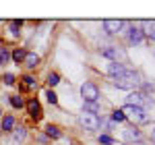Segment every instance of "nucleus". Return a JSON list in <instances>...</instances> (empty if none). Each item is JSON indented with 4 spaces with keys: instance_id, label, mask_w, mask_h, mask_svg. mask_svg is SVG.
I'll return each mask as SVG.
<instances>
[{
    "instance_id": "f257e3e1",
    "label": "nucleus",
    "mask_w": 155,
    "mask_h": 145,
    "mask_svg": "<svg viewBox=\"0 0 155 145\" xmlns=\"http://www.w3.org/2000/svg\"><path fill=\"white\" fill-rule=\"evenodd\" d=\"M139 75L132 71H126L124 75H120V77H116L114 79V85L118 87V89H134L137 85H139Z\"/></svg>"
},
{
    "instance_id": "f03ea898",
    "label": "nucleus",
    "mask_w": 155,
    "mask_h": 145,
    "mask_svg": "<svg viewBox=\"0 0 155 145\" xmlns=\"http://www.w3.org/2000/svg\"><path fill=\"white\" fill-rule=\"evenodd\" d=\"M122 114H124L126 118H130V120L134 122V126L147 120V112H145V108H137V106H124V108H122Z\"/></svg>"
},
{
    "instance_id": "7ed1b4c3",
    "label": "nucleus",
    "mask_w": 155,
    "mask_h": 145,
    "mask_svg": "<svg viewBox=\"0 0 155 145\" xmlns=\"http://www.w3.org/2000/svg\"><path fill=\"white\" fill-rule=\"evenodd\" d=\"M79 124L83 126L85 131H97L101 126V118L97 114H89V112H83L79 116Z\"/></svg>"
},
{
    "instance_id": "20e7f679",
    "label": "nucleus",
    "mask_w": 155,
    "mask_h": 145,
    "mask_svg": "<svg viewBox=\"0 0 155 145\" xmlns=\"http://www.w3.org/2000/svg\"><path fill=\"white\" fill-rule=\"evenodd\" d=\"M81 96H83V102H97V97H99V89H97L95 83L85 81V83L81 85Z\"/></svg>"
},
{
    "instance_id": "39448f33",
    "label": "nucleus",
    "mask_w": 155,
    "mask_h": 145,
    "mask_svg": "<svg viewBox=\"0 0 155 145\" xmlns=\"http://www.w3.org/2000/svg\"><path fill=\"white\" fill-rule=\"evenodd\" d=\"M101 56H104V58H110L112 62H118L120 58H124L126 54H124V50L116 48V46H110V48H104V50H101Z\"/></svg>"
},
{
    "instance_id": "423d86ee",
    "label": "nucleus",
    "mask_w": 155,
    "mask_h": 145,
    "mask_svg": "<svg viewBox=\"0 0 155 145\" xmlns=\"http://www.w3.org/2000/svg\"><path fill=\"white\" fill-rule=\"evenodd\" d=\"M25 106H27V112H29V116H31L33 120H39V118L44 116V112H41V106H39V102H37L35 97H31V99H29Z\"/></svg>"
},
{
    "instance_id": "0eeeda50",
    "label": "nucleus",
    "mask_w": 155,
    "mask_h": 145,
    "mask_svg": "<svg viewBox=\"0 0 155 145\" xmlns=\"http://www.w3.org/2000/svg\"><path fill=\"white\" fill-rule=\"evenodd\" d=\"M126 37H128V42H130V44H134V46H137V44H141V42H143V31H141V27H137V25L132 23L130 27H128V31H126Z\"/></svg>"
},
{
    "instance_id": "6e6552de",
    "label": "nucleus",
    "mask_w": 155,
    "mask_h": 145,
    "mask_svg": "<svg viewBox=\"0 0 155 145\" xmlns=\"http://www.w3.org/2000/svg\"><path fill=\"white\" fill-rule=\"evenodd\" d=\"M124 141H126V143L141 141V131H139V126H134V124L126 126V129H124Z\"/></svg>"
},
{
    "instance_id": "1a4fd4ad",
    "label": "nucleus",
    "mask_w": 155,
    "mask_h": 145,
    "mask_svg": "<svg viewBox=\"0 0 155 145\" xmlns=\"http://www.w3.org/2000/svg\"><path fill=\"white\" fill-rule=\"evenodd\" d=\"M122 27H124V21H120V19H107V21H104V29L107 33H118Z\"/></svg>"
},
{
    "instance_id": "9d476101",
    "label": "nucleus",
    "mask_w": 155,
    "mask_h": 145,
    "mask_svg": "<svg viewBox=\"0 0 155 145\" xmlns=\"http://www.w3.org/2000/svg\"><path fill=\"white\" fill-rule=\"evenodd\" d=\"M126 69H124V64H120V62H112V64H107V75L112 77V79H116L120 75H124Z\"/></svg>"
},
{
    "instance_id": "9b49d317",
    "label": "nucleus",
    "mask_w": 155,
    "mask_h": 145,
    "mask_svg": "<svg viewBox=\"0 0 155 145\" xmlns=\"http://www.w3.org/2000/svg\"><path fill=\"white\" fill-rule=\"evenodd\" d=\"M143 35L149 37L151 42H155V21H143Z\"/></svg>"
},
{
    "instance_id": "f8f14e48",
    "label": "nucleus",
    "mask_w": 155,
    "mask_h": 145,
    "mask_svg": "<svg viewBox=\"0 0 155 145\" xmlns=\"http://www.w3.org/2000/svg\"><path fill=\"white\" fill-rule=\"evenodd\" d=\"M37 64H39V56H37L35 52H27V56H25V66H27V69H35Z\"/></svg>"
},
{
    "instance_id": "ddd939ff",
    "label": "nucleus",
    "mask_w": 155,
    "mask_h": 145,
    "mask_svg": "<svg viewBox=\"0 0 155 145\" xmlns=\"http://www.w3.org/2000/svg\"><path fill=\"white\" fill-rule=\"evenodd\" d=\"M25 56H27V52H25L23 48H17V50H15V52L11 54V58L17 62V64H19V62H23V60H25Z\"/></svg>"
},
{
    "instance_id": "4468645a",
    "label": "nucleus",
    "mask_w": 155,
    "mask_h": 145,
    "mask_svg": "<svg viewBox=\"0 0 155 145\" xmlns=\"http://www.w3.org/2000/svg\"><path fill=\"white\" fill-rule=\"evenodd\" d=\"M46 133H48V137H52V139H60V137H62L60 129L54 126V124H48V126H46Z\"/></svg>"
},
{
    "instance_id": "2eb2a0df",
    "label": "nucleus",
    "mask_w": 155,
    "mask_h": 145,
    "mask_svg": "<svg viewBox=\"0 0 155 145\" xmlns=\"http://www.w3.org/2000/svg\"><path fill=\"white\" fill-rule=\"evenodd\" d=\"M83 112H89V114H97V112H99V106H97V102H85Z\"/></svg>"
},
{
    "instance_id": "dca6fc26",
    "label": "nucleus",
    "mask_w": 155,
    "mask_h": 145,
    "mask_svg": "<svg viewBox=\"0 0 155 145\" xmlns=\"http://www.w3.org/2000/svg\"><path fill=\"white\" fill-rule=\"evenodd\" d=\"M8 102H11L12 108H19V110L25 106V102H23V97H21V96H11V97H8Z\"/></svg>"
},
{
    "instance_id": "f3484780",
    "label": "nucleus",
    "mask_w": 155,
    "mask_h": 145,
    "mask_svg": "<svg viewBox=\"0 0 155 145\" xmlns=\"http://www.w3.org/2000/svg\"><path fill=\"white\" fill-rule=\"evenodd\" d=\"M0 126H2V131H12V126H15V118H12V116H4Z\"/></svg>"
},
{
    "instance_id": "a211bd4d",
    "label": "nucleus",
    "mask_w": 155,
    "mask_h": 145,
    "mask_svg": "<svg viewBox=\"0 0 155 145\" xmlns=\"http://www.w3.org/2000/svg\"><path fill=\"white\" fill-rule=\"evenodd\" d=\"M58 83H60V75L58 72H50L48 75V85L50 87H56Z\"/></svg>"
},
{
    "instance_id": "6ab92c4d",
    "label": "nucleus",
    "mask_w": 155,
    "mask_h": 145,
    "mask_svg": "<svg viewBox=\"0 0 155 145\" xmlns=\"http://www.w3.org/2000/svg\"><path fill=\"white\" fill-rule=\"evenodd\" d=\"M8 60H11V52H8V48H0V64H6Z\"/></svg>"
},
{
    "instance_id": "aec40b11",
    "label": "nucleus",
    "mask_w": 155,
    "mask_h": 145,
    "mask_svg": "<svg viewBox=\"0 0 155 145\" xmlns=\"http://www.w3.org/2000/svg\"><path fill=\"white\" fill-rule=\"evenodd\" d=\"M126 120V116L122 114V110H114L112 112V122H124Z\"/></svg>"
},
{
    "instance_id": "412c9836",
    "label": "nucleus",
    "mask_w": 155,
    "mask_h": 145,
    "mask_svg": "<svg viewBox=\"0 0 155 145\" xmlns=\"http://www.w3.org/2000/svg\"><path fill=\"white\" fill-rule=\"evenodd\" d=\"M25 137H27L25 129H17V131H15V143H23Z\"/></svg>"
},
{
    "instance_id": "4be33fe9",
    "label": "nucleus",
    "mask_w": 155,
    "mask_h": 145,
    "mask_svg": "<svg viewBox=\"0 0 155 145\" xmlns=\"http://www.w3.org/2000/svg\"><path fill=\"white\" fill-rule=\"evenodd\" d=\"M23 81H25V87H27V89L35 87V79H33L31 75H25V77H23Z\"/></svg>"
},
{
    "instance_id": "5701e85b",
    "label": "nucleus",
    "mask_w": 155,
    "mask_h": 145,
    "mask_svg": "<svg viewBox=\"0 0 155 145\" xmlns=\"http://www.w3.org/2000/svg\"><path fill=\"white\" fill-rule=\"evenodd\" d=\"M19 29H21V21H11V33L12 35H19Z\"/></svg>"
},
{
    "instance_id": "b1692460",
    "label": "nucleus",
    "mask_w": 155,
    "mask_h": 145,
    "mask_svg": "<svg viewBox=\"0 0 155 145\" xmlns=\"http://www.w3.org/2000/svg\"><path fill=\"white\" fill-rule=\"evenodd\" d=\"M46 97H48L50 104H58V96H56V93H54L52 89H48V91H46Z\"/></svg>"
},
{
    "instance_id": "393cba45",
    "label": "nucleus",
    "mask_w": 155,
    "mask_h": 145,
    "mask_svg": "<svg viewBox=\"0 0 155 145\" xmlns=\"http://www.w3.org/2000/svg\"><path fill=\"white\" fill-rule=\"evenodd\" d=\"M99 143H104V145H112V143H114V139H112L110 135H99Z\"/></svg>"
},
{
    "instance_id": "a878e982",
    "label": "nucleus",
    "mask_w": 155,
    "mask_h": 145,
    "mask_svg": "<svg viewBox=\"0 0 155 145\" xmlns=\"http://www.w3.org/2000/svg\"><path fill=\"white\" fill-rule=\"evenodd\" d=\"M15 81H17V79H15L12 72H6V75H4V85H15Z\"/></svg>"
},
{
    "instance_id": "bb28decb",
    "label": "nucleus",
    "mask_w": 155,
    "mask_h": 145,
    "mask_svg": "<svg viewBox=\"0 0 155 145\" xmlns=\"http://www.w3.org/2000/svg\"><path fill=\"white\" fill-rule=\"evenodd\" d=\"M151 141H153V143H155V129H153V131H151Z\"/></svg>"
},
{
    "instance_id": "cd10ccee",
    "label": "nucleus",
    "mask_w": 155,
    "mask_h": 145,
    "mask_svg": "<svg viewBox=\"0 0 155 145\" xmlns=\"http://www.w3.org/2000/svg\"><path fill=\"white\" fill-rule=\"evenodd\" d=\"M0 133H2V126H0Z\"/></svg>"
},
{
    "instance_id": "c85d7f7f",
    "label": "nucleus",
    "mask_w": 155,
    "mask_h": 145,
    "mask_svg": "<svg viewBox=\"0 0 155 145\" xmlns=\"http://www.w3.org/2000/svg\"><path fill=\"white\" fill-rule=\"evenodd\" d=\"M0 114H2V110H0Z\"/></svg>"
}]
</instances>
